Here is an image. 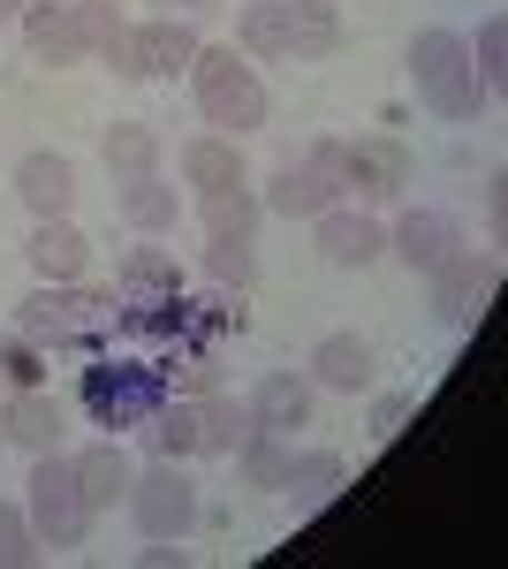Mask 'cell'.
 I'll return each mask as SVG.
<instances>
[{
  "label": "cell",
  "mask_w": 508,
  "mask_h": 569,
  "mask_svg": "<svg viewBox=\"0 0 508 569\" xmlns=\"http://www.w3.org/2000/svg\"><path fill=\"white\" fill-rule=\"evenodd\" d=\"M206 281L220 289V297H243L258 281V251L243 243V236H212L206 243Z\"/></svg>",
  "instance_id": "32"
},
{
  "label": "cell",
  "mask_w": 508,
  "mask_h": 569,
  "mask_svg": "<svg viewBox=\"0 0 508 569\" xmlns=\"http://www.w3.org/2000/svg\"><path fill=\"white\" fill-rule=\"evenodd\" d=\"M349 198V176H341V137H319L303 160H289V168H273L266 176V190H258V206L281 220H311L327 213V206H341Z\"/></svg>",
  "instance_id": "5"
},
{
  "label": "cell",
  "mask_w": 508,
  "mask_h": 569,
  "mask_svg": "<svg viewBox=\"0 0 508 569\" xmlns=\"http://www.w3.org/2000/svg\"><path fill=\"white\" fill-rule=\"evenodd\" d=\"M501 206H508V190H501V176H486V220L501 228Z\"/></svg>",
  "instance_id": "40"
},
{
  "label": "cell",
  "mask_w": 508,
  "mask_h": 569,
  "mask_svg": "<svg viewBox=\"0 0 508 569\" xmlns=\"http://www.w3.org/2000/svg\"><path fill=\"white\" fill-rule=\"evenodd\" d=\"M0 433H8V448H23V456H46V448L69 440V402L46 395V388L0 395Z\"/></svg>",
  "instance_id": "12"
},
{
  "label": "cell",
  "mask_w": 508,
  "mask_h": 569,
  "mask_svg": "<svg viewBox=\"0 0 508 569\" xmlns=\"http://www.w3.org/2000/svg\"><path fill=\"white\" fill-rule=\"evenodd\" d=\"M341 176H349V206H387V198L410 190L418 160H410L402 137L365 130V137H341Z\"/></svg>",
  "instance_id": "7"
},
{
  "label": "cell",
  "mask_w": 508,
  "mask_h": 569,
  "mask_svg": "<svg viewBox=\"0 0 508 569\" xmlns=\"http://www.w3.org/2000/svg\"><path fill=\"white\" fill-rule=\"evenodd\" d=\"M190 91H198V114H206L220 137H251L266 130V114H273V99L258 84V69L236 53V46H198V61L182 69Z\"/></svg>",
  "instance_id": "1"
},
{
  "label": "cell",
  "mask_w": 508,
  "mask_h": 569,
  "mask_svg": "<svg viewBox=\"0 0 508 569\" xmlns=\"http://www.w3.org/2000/svg\"><path fill=\"white\" fill-rule=\"evenodd\" d=\"M16 198L31 220H61L77 206V160L69 152H23L16 160Z\"/></svg>",
  "instance_id": "14"
},
{
  "label": "cell",
  "mask_w": 508,
  "mask_h": 569,
  "mask_svg": "<svg viewBox=\"0 0 508 569\" xmlns=\"http://www.w3.org/2000/svg\"><path fill=\"white\" fill-rule=\"evenodd\" d=\"M418 418V388H387V395H372V410H365V440L372 448H387V440L402 433Z\"/></svg>",
  "instance_id": "33"
},
{
  "label": "cell",
  "mask_w": 508,
  "mask_h": 569,
  "mask_svg": "<svg viewBox=\"0 0 508 569\" xmlns=\"http://www.w3.org/2000/svg\"><path fill=\"white\" fill-rule=\"evenodd\" d=\"M464 251V220L440 213V206H410V213L387 228V259H402L410 273H432L440 259Z\"/></svg>",
  "instance_id": "11"
},
{
  "label": "cell",
  "mask_w": 508,
  "mask_h": 569,
  "mask_svg": "<svg viewBox=\"0 0 508 569\" xmlns=\"http://www.w3.org/2000/svg\"><path fill=\"white\" fill-rule=\"evenodd\" d=\"M349 479V463H341L335 448H297V463H289V479L281 493L297 501V509H319V501H335V486Z\"/></svg>",
  "instance_id": "28"
},
{
  "label": "cell",
  "mask_w": 508,
  "mask_h": 569,
  "mask_svg": "<svg viewBox=\"0 0 508 569\" xmlns=\"http://www.w3.org/2000/svg\"><path fill=\"white\" fill-rule=\"evenodd\" d=\"M464 53H470V84H478V99H501L508 91V16H486L478 39H464Z\"/></svg>",
  "instance_id": "30"
},
{
  "label": "cell",
  "mask_w": 508,
  "mask_h": 569,
  "mask_svg": "<svg viewBox=\"0 0 508 569\" xmlns=\"http://www.w3.org/2000/svg\"><path fill=\"white\" fill-rule=\"evenodd\" d=\"M137 433L152 440V456H175V463H190V456H198V402H190V395H168V402H160V410H152Z\"/></svg>",
  "instance_id": "29"
},
{
  "label": "cell",
  "mask_w": 508,
  "mask_h": 569,
  "mask_svg": "<svg viewBox=\"0 0 508 569\" xmlns=\"http://www.w3.org/2000/svg\"><path fill=\"white\" fill-rule=\"evenodd\" d=\"M341 8L335 0H289V61H335L341 53Z\"/></svg>",
  "instance_id": "22"
},
{
  "label": "cell",
  "mask_w": 508,
  "mask_h": 569,
  "mask_svg": "<svg viewBox=\"0 0 508 569\" xmlns=\"http://www.w3.org/2000/svg\"><path fill=\"white\" fill-rule=\"evenodd\" d=\"M114 31H122V8H114V0H77V39H84V61H91V53H107Z\"/></svg>",
  "instance_id": "37"
},
{
  "label": "cell",
  "mask_w": 508,
  "mask_h": 569,
  "mask_svg": "<svg viewBox=\"0 0 508 569\" xmlns=\"http://www.w3.org/2000/svg\"><path fill=\"white\" fill-rule=\"evenodd\" d=\"M99 61H107L122 84H152V61H145V23H122V31H114V46H107Z\"/></svg>",
  "instance_id": "35"
},
{
  "label": "cell",
  "mask_w": 508,
  "mask_h": 569,
  "mask_svg": "<svg viewBox=\"0 0 508 569\" xmlns=\"http://www.w3.org/2000/svg\"><path fill=\"white\" fill-rule=\"evenodd\" d=\"M145 562H152V569H182V562H190V547H182V539H152V547H145Z\"/></svg>",
  "instance_id": "39"
},
{
  "label": "cell",
  "mask_w": 508,
  "mask_h": 569,
  "mask_svg": "<svg viewBox=\"0 0 508 569\" xmlns=\"http://www.w3.org/2000/svg\"><path fill=\"white\" fill-rule=\"evenodd\" d=\"M99 160H107V176H114V182L160 176V130H152V122H107Z\"/></svg>",
  "instance_id": "23"
},
{
  "label": "cell",
  "mask_w": 508,
  "mask_h": 569,
  "mask_svg": "<svg viewBox=\"0 0 508 569\" xmlns=\"http://www.w3.org/2000/svg\"><path fill=\"white\" fill-rule=\"evenodd\" d=\"M494 281H501V259L464 243L456 259H440L432 273H425V289H432V319H440V327H470V319L486 311V297H494Z\"/></svg>",
  "instance_id": "9"
},
{
  "label": "cell",
  "mask_w": 508,
  "mask_h": 569,
  "mask_svg": "<svg viewBox=\"0 0 508 569\" xmlns=\"http://www.w3.org/2000/svg\"><path fill=\"white\" fill-rule=\"evenodd\" d=\"M198 220H206V236H243V243H258L266 206H258L251 182H228V190H198Z\"/></svg>",
  "instance_id": "24"
},
{
  "label": "cell",
  "mask_w": 508,
  "mask_h": 569,
  "mask_svg": "<svg viewBox=\"0 0 508 569\" xmlns=\"http://www.w3.org/2000/svg\"><path fill=\"white\" fill-rule=\"evenodd\" d=\"M122 220L137 228V236H175V220H182V198H175V182H160V176L122 182Z\"/></svg>",
  "instance_id": "27"
},
{
  "label": "cell",
  "mask_w": 508,
  "mask_h": 569,
  "mask_svg": "<svg viewBox=\"0 0 508 569\" xmlns=\"http://www.w3.org/2000/svg\"><path fill=\"white\" fill-rule=\"evenodd\" d=\"M23 517H31V531H39V547H53V555H69V547H84L91 539V501L84 486H77V463L61 456V448H46V456H31V493H23Z\"/></svg>",
  "instance_id": "2"
},
{
  "label": "cell",
  "mask_w": 508,
  "mask_h": 569,
  "mask_svg": "<svg viewBox=\"0 0 508 569\" xmlns=\"http://www.w3.org/2000/svg\"><path fill=\"white\" fill-rule=\"evenodd\" d=\"M114 297L122 305H175L182 297V266H175V251H160V243H137L122 266H114Z\"/></svg>",
  "instance_id": "17"
},
{
  "label": "cell",
  "mask_w": 508,
  "mask_h": 569,
  "mask_svg": "<svg viewBox=\"0 0 508 569\" xmlns=\"http://www.w3.org/2000/svg\"><path fill=\"white\" fill-rule=\"evenodd\" d=\"M251 433H258V418L243 395H228V388L198 395V456H236Z\"/></svg>",
  "instance_id": "19"
},
{
  "label": "cell",
  "mask_w": 508,
  "mask_h": 569,
  "mask_svg": "<svg viewBox=\"0 0 508 569\" xmlns=\"http://www.w3.org/2000/svg\"><path fill=\"white\" fill-rule=\"evenodd\" d=\"M16 23H23V53H31L39 69H69V61H84V39H77V0H31Z\"/></svg>",
  "instance_id": "15"
},
{
  "label": "cell",
  "mask_w": 508,
  "mask_h": 569,
  "mask_svg": "<svg viewBox=\"0 0 508 569\" xmlns=\"http://www.w3.org/2000/svg\"><path fill=\"white\" fill-rule=\"evenodd\" d=\"M198 46L206 39H198L182 16H152V23H145V61H152V77H182V69L198 61Z\"/></svg>",
  "instance_id": "31"
},
{
  "label": "cell",
  "mask_w": 508,
  "mask_h": 569,
  "mask_svg": "<svg viewBox=\"0 0 508 569\" xmlns=\"http://www.w3.org/2000/svg\"><path fill=\"white\" fill-rule=\"evenodd\" d=\"M0 372H8L16 388H46V350L23 342V335H8V342H0Z\"/></svg>",
  "instance_id": "38"
},
{
  "label": "cell",
  "mask_w": 508,
  "mask_h": 569,
  "mask_svg": "<svg viewBox=\"0 0 508 569\" xmlns=\"http://www.w3.org/2000/svg\"><path fill=\"white\" fill-rule=\"evenodd\" d=\"M39 531H31V517H23V501H0V569H23L39 562Z\"/></svg>",
  "instance_id": "34"
},
{
  "label": "cell",
  "mask_w": 508,
  "mask_h": 569,
  "mask_svg": "<svg viewBox=\"0 0 508 569\" xmlns=\"http://www.w3.org/2000/svg\"><path fill=\"white\" fill-rule=\"evenodd\" d=\"M182 182H190V190H228V182H251V176H243V137H220V130L190 137V144H182Z\"/></svg>",
  "instance_id": "21"
},
{
  "label": "cell",
  "mask_w": 508,
  "mask_h": 569,
  "mask_svg": "<svg viewBox=\"0 0 508 569\" xmlns=\"http://www.w3.org/2000/svg\"><path fill=\"white\" fill-rule=\"evenodd\" d=\"M372 380H380V350H372L365 335H349V327H335V335H319V342H311V388L365 395Z\"/></svg>",
  "instance_id": "13"
},
{
  "label": "cell",
  "mask_w": 508,
  "mask_h": 569,
  "mask_svg": "<svg viewBox=\"0 0 508 569\" xmlns=\"http://www.w3.org/2000/svg\"><path fill=\"white\" fill-rule=\"evenodd\" d=\"M160 402H168V380H160L152 365H114V372L99 365V372L84 380V410L99 418V426H107V433H129V426H145Z\"/></svg>",
  "instance_id": "8"
},
{
  "label": "cell",
  "mask_w": 508,
  "mask_h": 569,
  "mask_svg": "<svg viewBox=\"0 0 508 569\" xmlns=\"http://www.w3.org/2000/svg\"><path fill=\"white\" fill-rule=\"evenodd\" d=\"M69 463H77V486H84L91 517H107V509H122V501H129V479H137V463H129L114 440H99V448L69 456Z\"/></svg>",
  "instance_id": "20"
},
{
  "label": "cell",
  "mask_w": 508,
  "mask_h": 569,
  "mask_svg": "<svg viewBox=\"0 0 508 569\" xmlns=\"http://www.w3.org/2000/svg\"><path fill=\"white\" fill-rule=\"evenodd\" d=\"M114 319V289H84V281H39L23 305H16V335L39 342V350H61V342H84L91 327Z\"/></svg>",
  "instance_id": "4"
},
{
  "label": "cell",
  "mask_w": 508,
  "mask_h": 569,
  "mask_svg": "<svg viewBox=\"0 0 508 569\" xmlns=\"http://www.w3.org/2000/svg\"><path fill=\"white\" fill-rule=\"evenodd\" d=\"M160 380H168V395H190V402H198V395L220 388V365H212V350H182Z\"/></svg>",
  "instance_id": "36"
},
{
  "label": "cell",
  "mask_w": 508,
  "mask_h": 569,
  "mask_svg": "<svg viewBox=\"0 0 508 569\" xmlns=\"http://www.w3.org/2000/svg\"><path fill=\"white\" fill-rule=\"evenodd\" d=\"M410 84L418 99L440 114V122H478V84H470V53H464V31H448V23H432L410 39Z\"/></svg>",
  "instance_id": "3"
},
{
  "label": "cell",
  "mask_w": 508,
  "mask_h": 569,
  "mask_svg": "<svg viewBox=\"0 0 508 569\" xmlns=\"http://www.w3.org/2000/svg\"><path fill=\"white\" fill-rule=\"evenodd\" d=\"M23 8H31V0H0V23H16V16H23Z\"/></svg>",
  "instance_id": "42"
},
{
  "label": "cell",
  "mask_w": 508,
  "mask_h": 569,
  "mask_svg": "<svg viewBox=\"0 0 508 569\" xmlns=\"http://www.w3.org/2000/svg\"><path fill=\"white\" fill-rule=\"evenodd\" d=\"M228 463H236V479L251 486V493H281L289 463H297V440H289V433H251Z\"/></svg>",
  "instance_id": "26"
},
{
  "label": "cell",
  "mask_w": 508,
  "mask_h": 569,
  "mask_svg": "<svg viewBox=\"0 0 508 569\" xmlns=\"http://www.w3.org/2000/svg\"><path fill=\"white\" fill-rule=\"evenodd\" d=\"M236 53L243 61H289V0H251L236 16Z\"/></svg>",
  "instance_id": "25"
},
{
  "label": "cell",
  "mask_w": 508,
  "mask_h": 569,
  "mask_svg": "<svg viewBox=\"0 0 508 569\" xmlns=\"http://www.w3.org/2000/svg\"><path fill=\"white\" fill-rule=\"evenodd\" d=\"M311 243H319V259L341 266V273H365V266L387 259V220L372 206H327V213H311Z\"/></svg>",
  "instance_id": "10"
},
{
  "label": "cell",
  "mask_w": 508,
  "mask_h": 569,
  "mask_svg": "<svg viewBox=\"0 0 508 569\" xmlns=\"http://www.w3.org/2000/svg\"><path fill=\"white\" fill-rule=\"evenodd\" d=\"M23 259H31V273L39 281H84L91 266V236L77 228V220H31V236H23Z\"/></svg>",
  "instance_id": "16"
},
{
  "label": "cell",
  "mask_w": 508,
  "mask_h": 569,
  "mask_svg": "<svg viewBox=\"0 0 508 569\" xmlns=\"http://www.w3.org/2000/svg\"><path fill=\"white\" fill-rule=\"evenodd\" d=\"M243 402H251L258 433H289L297 440V426H311V372H266Z\"/></svg>",
  "instance_id": "18"
},
{
  "label": "cell",
  "mask_w": 508,
  "mask_h": 569,
  "mask_svg": "<svg viewBox=\"0 0 508 569\" xmlns=\"http://www.w3.org/2000/svg\"><path fill=\"white\" fill-rule=\"evenodd\" d=\"M182 8V16H198V8H220V0H168V16Z\"/></svg>",
  "instance_id": "41"
},
{
  "label": "cell",
  "mask_w": 508,
  "mask_h": 569,
  "mask_svg": "<svg viewBox=\"0 0 508 569\" xmlns=\"http://www.w3.org/2000/svg\"><path fill=\"white\" fill-rule=\"evenodd\" d=\"M129 517L145 539H190L198 531V479H190V463H175V456H152L137 479H129Z\"/></svg>",
  "instance_id": "6"
}]
</instances>
